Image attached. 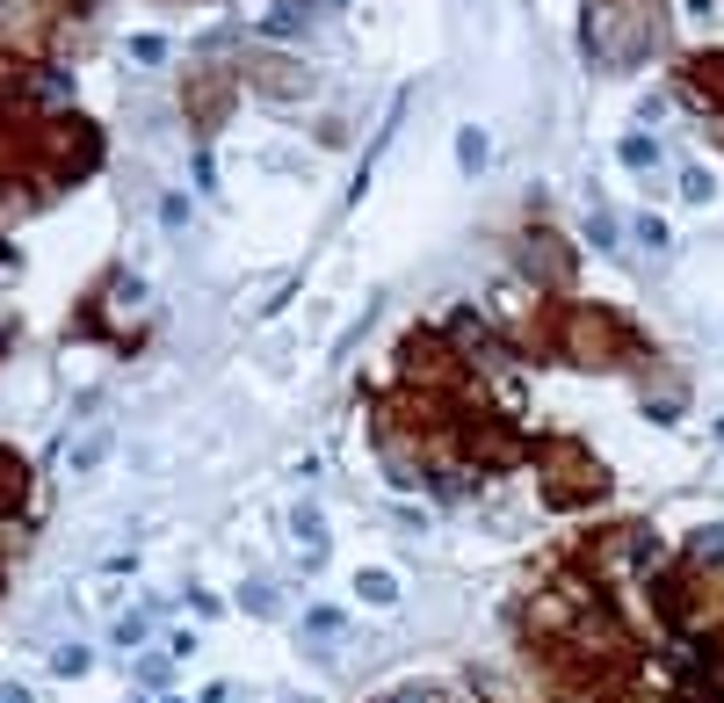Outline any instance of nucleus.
Instances as JSON below:
<instances>
[{
	"label": "nucleus",
	"instance_id": "obj_1",
	"mask_svg": "<svg viewBox=\"0 0 724 703\" xmlns=\"http://www.w3.org/2000/svg\"><path fill=\"white\" fill-rule=\"evenodd\" d=\"M30 160H36V182H73L102 160V139L80 117H52V123H30Z\"/></svg>",
	"mask_w": 724,
	"mask_h": 703
},
{
	"label": "nucleus",
	"instance_id": "obj_23",
	"mask_svg": "<svg viewBox=\"0 0 724 703\" xmlns=\"http://www.w3.org/2000/svg\"><path fill=\"white\" fill-rule=\"evenodd\" d=\"M0 703H30V689H15V682H8V689H0Z\"/></svg>",
	"mask_w": 724,
	"mask_h": 703
},
{
	"label": "nucleus",
	"instance_id": "obj_17",
	"mask_svg": "<svg viewBox=\"0 0 724 703\" xmlns=\"http://www.w3.org/2000/svg\"><path fill=\"white\" fill-rule=\"evenodd\" d=\"M87 668H95V652H87V646H58L52 652V674H66V682H73V674H87Z\"/></svg>",
	"mask_w": 724,
	"mask_h": 703
},
{
	"label": "nucleus",
	"instance_id": "obj_4",
	"mask_svg": "<svg viewBox=\"0 0 724 703\" xmlns=\"http://www.w3.org/2000/svg\"><path fill=\"white\" fill-rule=\"evenodd\" d=\"M246 80H254L268 102H297V95H311V73L297 66V58H254V66H246Z\"/></svg>",
	"mask_w": 724,
	"mask_h": 703
},
{
	"label": "nucleus",
	"instance_id": "obj_21",
	"mask_svg": "<svg viewBox=\"0 0 724 703\" xmlns=\"http://www.w3.org/2000/svg\"><path fill=\"white\" fill-rule=\"evenodd\" d=\"M630 232H638V246H667V226H659L652 211H645V218H638V226H630Z\"/></svg>",
	"mask_w": 724,
	"mask_h": 703
},
{
	"label": "nucleus",
	"instance_id": "obj_6",
	"mask_svg": "<svg viewBox=\"0 0 724 703\" xmlns=\"http://www.w3.org/2000/svg\"><path fill=\"white\" fill-rule=\"evenodd\" d=\"M341 638H348V609H333V602H311V609H305V646L327 660Z\"/></svg>",
	"mask_w": 724,
	"mask_h": 703
},
{
	"label": "nucleus",
	"instance_id": "obj_16",
	"mask_svg": "<svg viewBox=\"0 0 724 703\" xmlns=\"http://www.w3.org/2000/svg\"><path fill=\"white\" fill-rule=\"evenodd\" d=\"M109 638H117L123 652H131V646H145V638H153V616H145V609H123V616H117V631H109Z\"/></svg>",
	"mask_w": 724,
	"mask_h": 703
},
{
	"label": "nucleus",
	"instance_id": "obj_22",
	"mask_svg": "<svg viewBox=\"0 0 724 703\" xmlns=\"http://www.w3.org/2000/svg\"><path fill=\"white\" fill-rule=\"evenodd\" d=\"M398 703H442V696H435V689H406V696H398Z\"/></svg>",
	"mask_w": 724,
	"mask_h": 703
},
{
	"label": "nucleus",
	"instance_id": "obj_10",
	"mask_svg": "<svg viewBox=\"0 0 724 703\" xmlns=\"http://www.w3.org/2000/svg\"><path fill=\"white\" fill-rule=\"evenodd\" d=\"M22 493H30V472H22V458H8V450H0V515H15Z\"/></svg>",
	"mask_w": 724,
	"mask_h": 703
},
{
	"label": "nucleus",
	"instance_id": "obj_9",
	"mask_svg": "<svg viewBox=\"0 0 724 703\" xmlns=\"http://www.w3.org/2000/svg\"><path fill=\"white\" fill-rule=\"evenodd\" d=\"M355 595L370 602V609H392V602H398V573H384V565H362V573H355Z\"/></svg>",
	"mask_w": 724,
	"mask_h": 703
},
{
	"label": "nucleus",
	"instance_id": "obj_12",
	"mask_svg": "<svg viewBox=\"0 0 724 703\" xmlns=\"http://www.w3.org/2000/svg\"><path fill=\"white\" fill-rule=\"evenodd\" d=\"M485 160H493V139H485L479 123H464V131H457V167H464V175H479Z\"/></svg>",
	"mask_w": 724,
	"mask_h": 703
},
{
	"label": "nucleus",
	"instance_id": "obj_11",
	"mask_svg": "<svg viewBox=\"0 0 724 703\" xmlns=\"http://www.w3.org/2000/svg\"><path fill=\"white\" fill-rule=\"evenodd\" d=\"M109 442H117V436H109V428H87V436H80V442H73V450H66V464H73V472H95V464L109 458Z\"/></svg>",
	"mask_w": 724,
	"mask_h": 703
},
{
	"label": "nucleus",
	"instance_id": "obj_20",
	"mask_svg": "<svg viewBox=\"0 0 724 703\" xmlns=\"http://www.w3.org/2000/svg\"><path fill=\"white\" fill-rule=\"evenodd\" d=\"M131 58H139V66H160V58H167V36H131Z\"/></svg>",
	"mask_w": 724,
	"mask_h": 703
},
{
	"label": "nucleus",
	"instance_id": "obj_8",
	"mask_svg": "<svg viewBox=\"0 0 724 703\" xmlns=\"http://www.w3.org/2000/svg\"><path fill=\"white\" fill-rule=\"evenodd\" d=\"M681 88H689V95H703L710 109H724V52L689 58V66H681Z\"/></svg>",
	"mask_w": 724,
	"mask_h": 703
},
{
	"label": "nucleus",
	"instance_id": "obj_15",
	"mask_svg": "<svg viewBox=\"0 0 724 703\" xmlns=\"http://www.w3.org/2000/svg\"><path fill=\"white\" fill-rule=\"evenodd\" d=\"M240 609H246V616H283V595H276L268 581H246V587H240Z\"/></svg>",
	"mask_w": 724,
	"mask_h": 703
},
{
	"label": "nucleus",
	"instance_id": "obj_5",
	"mask_svg": "<svg viewBox=\"0 0 724 703\" xmlns=\"http://www.w3.org/2000/svg\"><path fill=\"white\" fill-rule=\"evenodd\" d=\"M290 537H297L305 573H311V565H327V545H333V537H327V515L311 508V501H305V508H290Z\"/></svg>",
	"mask_w": 724,
	"mask_h": 703
},
{
	"label": "nucleus",
	"instance_id": "obj_18",
	"mask_svg": "<svg viewBox=\"0 0 724 703\" xmlns=\"http://www.w3.org/2000/svg\"><path fill=\"white\" fill-rule=\"evenodd\" d=\"M586 240H594V246H608V254H616V218H608L602 204H586Z\"/></svg>",
	"mask_w": 724,
	"mask_h": 703
},
{
	"label": "nucleus",
	"instance_id": "obj_7",
	"mask_svg": "<svg viewBox=\"0 0 724 703\" xmlns=\"http://www.w3.org/2000/svg\"><path fill=\"white\" fill-rule=\"evenodd\" d=\"M224 102H232V80H224V73H204V80H189V117H196V131H210V123L224 117Z\"/></svg>",
	"mask_w": 724,
	"mask_h": 703
},
{
	"label": "nucleus",
	"instance_id": "obj_2",
	"mask_svg": "<svg viewBox=\"0 0 724 703\" xmlns=\"http://www.w3.org/2000/svg\"><path fill=\"white\" fill-rule=\"evenodd\" d=\"M586 52L608 66H630L638 52H652V0H602L586 15Z\"/></svg>",
	"mask_w": 724,
	"mask_h": 703
},
{
	"label": "nucleus",
	"instance_id": "obj_14",
	"mask_svg": "<svg viewBox=\"0 0 724 703\" xmlns=\"http://www.w3.org/2000/svg\"><path fill=\"white\" fill-rule=\"evenodd\" d=\"M689 565H724V523H710V529L689 537Z\"/></svg>",
	"mask_w": 724,
	"mask_h": 703
},
{
	"label": "nucleus",
	"instance_id": "obj_13",
	"mask_svg": "<svg viewBox=\"0 0 724 703\" xmlns=\"http://www.w3.org/2000/svg\"><path fill=\"white\" fill-rule=\"evenodd\" d=\"M616 160L630 167V175H652V167H659V139H645V131H630V139L616 145Z\"/></svg>",
	"mask_w": 724,
	"mask_h": 703
},
{
	"label": "nucleus",
	"instance_id": "obj_3",
	"mask_svg": "<svg viewBox=\"0 0 724 703\" xmlns=\"http://www.w3.org/2000/svg\"><path fill=\"white\" fill-rule=\"evenodd\" d=\"M558 334H566V349L580 355V363H623V355H638L630 327H623L616 312H602V305H572Z\"/></svg>",
	"mask_w": 724,
	"mask_h": 703
},
{
	"label": "nucleus",
	"instance_id": "obj_19",
	"mask_svg": "<svg viewBox=\"0 0 724 703\" xmlns=\"http://www.w3.org/2000/svg\"><path fill=\"white\" fill-rule=\"evenodd\" d=\"M710 196H717V189H710V175H703V167H689V175H681V204H710Z\"/></svg>",
	"mask_w": 724,
	"mask_h": 703
}]
</instances>
